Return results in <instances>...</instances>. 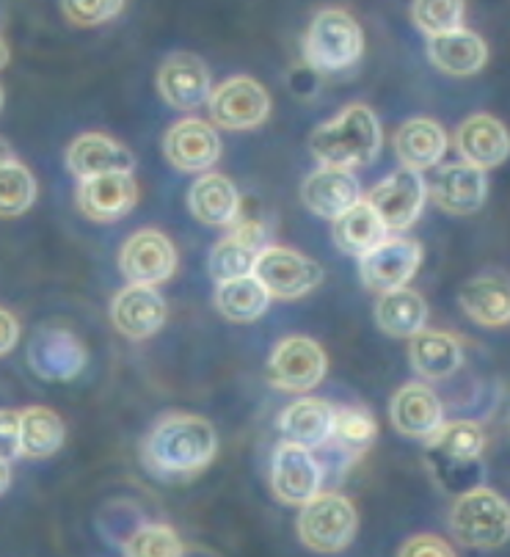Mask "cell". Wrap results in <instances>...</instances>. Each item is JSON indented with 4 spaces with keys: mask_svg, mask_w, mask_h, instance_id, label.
Returning a JSON list of instances; mask_svg holds the SVG:
<instances>
[{
    "mask_svg": "<svg viewBox=\"0 0 510 557\" xmlns=\"http://www.w3.org/2000/svg\"><path fill=\"white\" fill-rule=\"evenodd\" d=\"M28 364L39 379L70 381L86 368V348L64 329H42L28 345Z\"/></svg>",
    "mask_w": 510,
    "mask_h": 557,
    "instance_id": "ffe728a7",
    "label": "cell"
},
{
    "mask_svg": "<svg viewBox=\"0 0 510 557\" xmlns=\"http://www.w3.org/2000/svg\"><path fill=\"white\" fill-rule=\"evenodd\" d=\"M389 420L395 431L411 440H427L445 425V409L431 386L406 384L395 392L389 406Z\"/></svg>",
    "mask_w": 510,
    "mask_h": 557,
    "instance_id": "44dd1931",
    "label": "cell"
},
{
    "mask_svg": "<svg viewBox=\"0 0 510 557\" xmlns=\"http://www.w3.org/2000/svg\"><path fill=\"white\" fill-rule=\"evenodd\" d=\"M427 59L434 61L436 70L450 77H469L486 66L488 45L475 30L456 28L439 36H427Z\"/></svg>",
    "mask_w": 510,
    "mask_h": 557,
    "instance_id": "cb8c5ba5",
    "label": "cell"
},
{
    "mask_svg": "<svg viewBox=\"0 0 510 557\" xmlns=\"http://www.w3.org/2000/svg\"><path fill=\"white\" fill-rule=\"evenodd\" d=\"M458 304L477 326L499 329L510 323V278L502 273H481L461 287Z\"/></svg>",
    "mask_w": 510,
    "mask_h": 557,
    "instance_id": "d4e9b609",
    "label": "cell"
},
{
    "mask_svg": "<svg viewBox=\"0 0 510 557\" xmlns=\"http://www.w3.org/2000/svg\"><path fill=\"white\" fill-rule=\"evenodd\" d=\"M301 202L321 219L337 221L357 202H362V190L353 172L345 166H326L309 174L301 185Z\"/></svg>",
    "mask_w": 510,
    "mask_h": 557,
    "instance_id": "ac0fdd59",
    "label": "cell"
},
{
    "mask_svg": "<svg viewBox=\"0 0 510 557\" xmlns=\"http://www.w3.org/2000/svg\"><path fill=\"white\" fill-rule=\"evenodd\" d=\"M395 154H398L403 166L416 169V172L436 166L447 154L445 127L427 116L409 119L395 133Z\"/></svg>",
    "mask_w": 510,
    "mask_h": 557,
    "instance_id": "f1b7e54d",
    "label": "cell"
},
{
    "mask_svg": "<svg viewBox=\"0 0 510 557\" xmlns=\"http://www.w3.org/2000/svg\"><path fill=\"white\" fill-rule=\"evenodd\" d=\"M0 436H3V453L0 461L12 463L14 458L23 456V414L7 409L0 414Z\"/></svg>",
    "mask_w": 510,
    "mask_h": 557,
    "instance_id": "ab89813d",
    "label": "cell"
},
{
    "mask_svg": "<svg viewBox=\"0 0 510 557\" xmlns=\"http://www.w3.org/2000/svg\"><path fill=\"white\" fill-rule=\"evenodd\" d=\"M66 166L75 177L89 180L111 172H133L136 158L130 149L105 133H84L66 149Z\"/></svg>",
    "mask_w": 510,
    "mask_h": 557,
    "instance_id": "603a6c76",
    "label": "cell"
},
{
    "mask_svg": "<svg viewBox=\"0 0 510 557\" xmlns=\"http://www.w3.org/2000/svg\"><path fill=\"white\" fill-rule=\"evenodd\" d=\"M136 205L138 185L133 172H111L80 180V188H77V208L97 224H113V221L125 219Z\"/></svg>",
    "mask_w": 510,
    "mask_h": 557,
    "instance_id": "5bb4252c",
    "label": "cell"
},
{
    "mask_svg": "<svg viewBox=\"0 0 510 557\" xmlns=\"http://www.w3.org/2000/svg\"><path fill=\"white\" fill-rule=\"evenodd\" d=\"M158 91L177 111H194L210 102L213 84L208 64L194 53H172L158 70Z\"/></svg>",
    "mask_w": 510,
    "mask_h": 557,
    "instance_id": "e0dca14e",
    "label": "cell"
},
{
    "mask_svg": "<svg viewBox=\"0 0 510 557\" xmlns=\"http://www.w3.org/2000/svg\"><path fill=\"white\" fill-rule=\"evenodd\" d=\"M66 428L55 411L30 406L23 411V456L50 458L64 447Z\"/></svg>",
    "mask_w": 510,
    "mask_h": 557,
    "instance_id": "e575fe53",
    "label": "cell"
},
{
    "mask_svg": "<svg viewBox=\"0 0 510 557\" xmlns=\"http://www.w3.org/2000/svg\"><path fill=\"white\" fill-rule=\"evenodd\" d=\"M362 53V25L345 9H321L303 34V61L318 72L350 70Z\"/></svg>",
    "mask_w": 510,
    "mask_h": 557,
    "instance_id": "3957f363",
    "label": "cell"
},
{
    "mask_svg": "<svg viewBox=\"0 0 510 557\" xmlns=\"http://www.w3.org/2000/svg\"><path fill=\"white\" fill-rule=\"evenodd\" d=\"M456 149L463 161L481 169H497L510 158V133L492 113H475L458 125Z\"/></svg>",
    "mask_w": 510,
    "mask_h": 557,
    "instance_id": "7402d4cb",
    "label": "cell"
},
{
    "mask_svg": "<svg viewBox=\"0 0 510 557\" xmlns=\"http://www.w3.org/2000/svg\"><path fill=\"white\" fill-rule=\"evenodd\" d=\"M411 368L425 381H445L458 373L463 364V348L456 334L422 329L411 337L409 345Z\"/></svg>",
    "mask_w": 510,
    "mask_h": 557,
    "instance_id": "83f0119b",
    "label": "cell"
},
{
    "mask_svg": "<svg viewBox=\"0 0 510 557\" xmlns=\"http://www.w3.org/2000/svg\"><path fill=\"white\" fill-rule=\"evenodd\" d=\"M337 409L323 397H301L279 414V431L285 440L303 447H326L332 442Z\"/></svg>",
    "mask_w": 510,
    "mask_h": 557,
    "instance_id": "484cf974",
    "label": "cell"
},
{
    "mask_svg": "<svg viewBox=\"0 0 510 557\" xmlns=\"http://www.w3.org/2000/svg\"><path fill=\"white\" fill-rule=\"evenodd\" d=\"M163 152L179 172H208L221 158V138L202 119H183L163 138Z\"/></svg>",
    "mask_w": 510,
    "mask_h": 557,
    "instance_id": "d6986e66",
    "label": "cell"
},
{
    "mask_svg": "<svg viewBox=\"0 0 510 557\" xmlns=\"http://www.w3.org/2000/svg\"><path fill=\"white\" fill-rule=\"evenodd\" d=\"M332 235L343 255L362 260L375 246L384 244L386 235H389V226L384 224L378 210L370 205V199H362V202H357L348 213L334 221Z\"/></svg>",
    "mask_w": 510,
    "mask_h": 557,
    "instance_id": "f546056e",
    "label": "cell"
},
{
    "mask_svg": "<svg viewBox=\"0 0 510 557\" xmlns=\"http://www.w3.org/2000/svg\"><path fill=\"white\" fill-rule=\"evenodd\" d=\"M120 271L133 285H163L177 271V249L161 230H141L122 246Z\"/></svg>",
    "mask_w": 510,
    "mask_h": 557,
    "instance_id": "8fae6325",
    "label": "cell"
},
{
    "mask_svg": "<svg viewBox=\"0 0 510 557\" xmlns=\"http://www.w3.org/2000/svg\"><path fill=\"white\" fill-rule=\"evenodd\" d=\"M323 486V467L312 447L285 440L271 458V492L285 505H307Z\"/></svg>",
    "mask_w": 510,
    "mask_h": 557,
    "instance_id": "52a82bcc",
    "label": "cell"
},
{
    "mask_svg": "<svg viewBox=\"0 0 510 557\" xmlns=\"http://www.w3.org/2000/svg\"><path fill=\"white\" fill-rule=\"evenodd\" d=\"M183 552V541L166 524H144L125 544V555L136 557H177Z\"/></svg>",
    "mask_w": 510,
    "mask_h": 557,
    "instance_id": "74e56055",
    "label": "cell"
},
{
    "mask_svg": "<svg viewBox=\"0 0 510 557\" xmlns=\"http://www.w3.org/2000/svg\"><path fill=\"white\" fill-rule=\"evenodd\" d=\"M309 149L326 166L359 169L370 166L381 152V125L368 106H348L315 127L309 136Z\"/></svg>",
    "mask_w": 510,
    "mask_h": 557,
    "instance_id": "7a4b0ae2",
    "label": "cell"
},
{
    "mask_svg": "<svg viewBox=\"0 0 510 557\" xmlns=\"http://www.w3.org/2000/svg\"><path fill=\"white\" fill-rule=\"evenodd\" d=\"M254 276L268 287L273 298H303L323 282V268L312 257L285 246H265L254 265Z\"/></svg>",
    "mask_w": 510,
    "mask_h": 557,
    "instance_id": "ba28073f",
    "label": "cell"
},
{
    "mask_svg": "<svg viewBox=\"0 0 510 557\" xmlns=\"http://www.w3.org/2000/svg\"><path fill=\"white\" fill-rule=\"evenodd\" d=\"M375 440H378V425H375V417L364 406L337 409L332 442H328V445H334V450L353 461V458L364 456Z\"/></svg>",
    "mask_w": 510,
    "mask_h": 557,
    "instance_id": "836d02e7",
    "label": "cell"
},
{
    "mask_svg": "<svg viewBox=\"0 0 510 557\" xmlns=\"http://www.w3.org/2000/svg\"><path fill=\"white\" fill-rule=\"evenodd\" d=\"M359 513L345 494L321 492L315 499L301 505L298 513V535L309 549L332 555L343 552L357 539Z\"/></svg>",
    "mask_w": 510,
    "mask_h": 557,
    "instance_id": "5b68a950",
    "label": "cell"
},
{
    "mask_svg": "<svg viewBox=\"0 0 510 557\" xmlns=\"http://www.w3.org/2000/svg\"><path fill=\"white\" fill-rule=\"evenodd\" d=\"M271 113V95L254 77H229L210 95V119L224 131H251Z\"/></svg>",
    "mask_w": 510,
    "mask_h": 557,
    "instance_id": "9c48e42d",
    "label": "cell"
},
{
    "mask_svg": "<svg viewBox=\"0 0 510 557\" xmlns=\"http://www.w3.org/2000/svg\"><path fill=\"white\" fill-rule=\"evenodd\" d=\"M326 350L315 339L293 334L276 343L268 359V381L282 392H312L326 379Z\"/></svg>",
    "mask_w": 510,
    "mask_h": 557,
    "instance_id": "8992f818",
    "label": "cell"
},
{
    "mask_svg": "<svg viewBox=\"0 0 510 557\" xmlns=\"http://www.w3.org/2000/svg\"><path fill=\"white\" fill-rule=\"evenodd\" d=\"M431 199L439 210L452 215H472L486 205L488 196V177L486 169L475 166V163H447L434 180L427 183Z\"/></svg>",
    "mask_w": 510,
    "mask_h": 557,
    "instance_id": "4fadbf2b",
    "label": "cell"
},
{
    "mask_svg": "<svg viewBox=\"0 0 510 557\" xmlns=\"http://www.w3.org/2000/svg\"><path fill=\"white\" fill-rule=\"evenodd\" d=\"M271 293L262 285L254 273L229 282H219L215 290V309L232 323H251L268 312L271 307Z\"/></svg>",
    "mask_w": 510,
    "mask_h": 557,
    "instance_id": "1f68e13d",
    "label": "cell"
},
{
    "mask_svg": "<svg viewBox=\"0 0 510 557\" xmlns=\"http://www.w3.org/2000/svg\"><path fill=\"white\" fill-rule=\"evenodd\" d=\"M427 194H431V190H427L422 172L403 166L398 169V172H391L389 177L381 180V183L370 190L368 199L370 205L378 210V215L384 219V224L389 226V232H403L420 219Z\"/></svg>",
    "mask_w": 510,
    "mask_h": 557,
    "instance_id": "30bf717a",
    "label": "cell"
},
{
    "mask_svg": "<svg viewBox=\"0 0 510 557\" xmlns=\"http://www.w3.org/2000/svg\"><path fill=\"white\" fill-rule=\"evenodd\" d=\"M0 183H3V208H0V213L7 215V219L23 215L36 202L34 174L23 163L14 161L9 152L3 158V166H0Z\"/></svg>",
    "mask_w": 510,
    "mask_h": 557,
    "instance_id": "d590c367",
    "label": "cell"
},
{
    "mask_svg": "<svg viewBox=\"0 0 510 557\" xmlns=\"http://www.w3.org/2000/svg\"><path fill=\"white\" fill-rule=\"evenodd\" d=\"M169 307L163 296L154 290V285H127L111 301V323L116 332L125 334L127 339L154 337L166 323Z\"/></svg>",
    "mask_w": 510,
    "mask_h": 557,
    "instance_id": "9a60e30c",
    "label": "cell"
},
{
    "mask_svg": "<svg viewBox=\"0 0 510 557\" xmlns=\"http://www.w3.org/2000/svg\"><path fill=\"white\" fill-rule=\"evenodd\" d=\"M450 530L463 546L497 549L510 539V503L494 488H469L452 503Z\"/></svg>",
    "mask_w": 510,
    "mask_h": 557,
    "instance_id": "277c9868",
    "label": "cell"
},
{
    "mask_svg": "<svg viewBox=\"0 0 510 557\" xmlns=\"http://www.w3.org/2000/svg\"><path fill=\"white\" fill-rule=\"evenodd\" d=\"M427 304L425 298L409 287L381 293L375 304V323L389 337H414L416 332L425 329Z\"/></svg>",
    "mask_w": 510,
    "mask_h": 557,
    "instance_id": "4dcf8cb0",
    "label": "cell"
},
{
    "mask_svg": "<svg viewBox=\"0 0 510 557\" xmlns=\"http://www.w3.org/2000/svg\"><path fill=\"white\" fill-rule=\"evenodd\" d=\"M0 323H3V343H0V354H12V348L20 339V323L9 309L0 312Z\"/></svg>",
    "mask_w": 510,
    "mask_h": 557,
    "instance_id": "b9f144b4",
    "label": "cell"
},
{
    "mask_svg": "<svg viewBox=\"0 0 510 557\" xmlns=\"http://www.w3.org/2000/svg\"><path fill=\"white\" fill-rule=\"evenodd\" d=\"M188 208L196 221L215 230H229L240 215V194L224 174H202L190 185Z\"/></svg>",
    "mask_w": 510,
    "mask_h": 557,
    "instance_id": "4316f807",
    "label": "cell"
},
{
    "mask_svg": "<svg viewBox=\"0 0 510 557\" xmlns=\"http://www.w3.org/2000/svg\"><path fill=\"white\" fill-rule=\"evenodd\" d=\"M467 0H411V20L425 36H439L463 25Z\"/></svg>",
    "mask_w": 510,
    "mask_h": 557,
    "instance_id": "8d00e7d4",
    "label": "cell"
},
{
    "mask_svg": "<svg viewBox=\"0 0 510 557\" xmlns=\"http://www.w3.org/2000/svg\"><path fill=\"white\" fill-rule=\"evenodd\" d=\"M400 555L403 557H411V555H431V557H441V555H452V546L445 544V541L439 539V535H414V539L406 541L403 546H400Z\"/></svg>",
    "mask_w": 510,
    "mask_h": 557,
    "instance_id": "60d3db41",
    "label": "cell"
},
{
    "mask_svg": "<svg viewBox=\"0 0 510 557\" xmlns=\"http://www.w3.org/2000/svg\"><path fill=\"white\" fill-rule=\"evenodd\" d=\"M486 450V431L481 422H445L434 436H427V453L439 463H472Z\"/></svg>",
    "mask_w": 510,
    "mask_h": 557,
    "instance_id": "d6a6232c",
    "label": "cell"
},
{
    "mask_svg": "<svg viewBox=\"0 0 510 557\" xmlns=\"http://www.w3.org/2000/svg\"><path fill=\"white\" fill-rule=\"evenodd\" d=\"M219 453L215 428L199 414H169L154 422L141 445L147 469L158 478L199 474Z\"/></svg>",
    "mask_w": 510,
    "mask_h": 557,
    "instance_id": "6da1fadb",
    "label": "cell"
},
{
    "mask_svg": "<svg viewBox=\"0 0 510 557\" xmlns=\"http://www.w3.org/2000/svg\"><path fill=\"white\" fill-rule=\"evenodd\" d=\"M422 265V246L409 237H386L370 255L362 257L359 271L368 290L389 293L406 287Z\"/></svg>",
    "mask_w": 510,
    "mask_h": 557,
    "instance_id": "7c38bea8",
    "label": "cell"
},
{
    "mask_svg": "<svg viewBox=\"0 0 510 557\" xmlns=\"http://www.w3.org/2000/svg\"><path fill=\"white\" fill-rule=\"evenodd\" d=\"M268 246V232L257 221H235L224 237L210 251V276L215 282H229L254 273L260 251Z\"/></svg>",
    "mask_w": 510,
    "mask_h": 557,
    "instance_id": "2e32d148",
    "label": "cell"
},
{
    "mask_svg": "<svg viewBox=\"0 0 510 557\" xmlns=\"http://www.w3.org/2000/svg\"><path fill=\"white\" fill-rule=\"evenodd\" d=\"M64 17L72 25L80 28H95V25L111 23L113 17H120L125 9V0H61Z\"/></svg>",
    "mask_w": 510,
    "mask_h": 557,
    "instance_id": "f35d334b",
    "label": "cell"
}]
</instances>
